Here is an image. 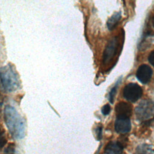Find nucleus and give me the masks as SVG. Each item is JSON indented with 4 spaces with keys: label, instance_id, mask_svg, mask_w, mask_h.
<instances>
[{
    "label": "nucleus",
    "instance_id": "obj_1",
    "mask_svg": "<svg viewBox=\"0 0 154 154\" xmlns=\"http://www.w3.org/2000/svg\"><path fill=\"white\" fill-rule=\"evenodd\" d=\"M4 118L11 135L17 139L22 138L25 135V123L16 109L12 106L6 105L4 108Z\"/></svg>",
    "mask_w": 154,
    "mask_h": 154
},
{
    "label": "nucleus",
    "instance_id": "obj_7",
    "mask_svg": "<svg viewBox=\"0 0 154 154\" xmlns=\"http://www.w3.org/2000/svg\"><path fill=\"white\" fill-rule=\"evenodd\" d=\"M115 131L119 134H126L129 132L131 129L130 118L116 117L114 124Z\"/></svg>",
    "mask_w": 154,
    "mask_h": 154
},
{
    "label": "nucleus",
    "instance_id": "obj_5",
    "mask_svg": "<svg viewBox=\"0 0 154 154\" xmlns=\"http://www.w3.org/2000/svg\"><path fill=\"white\" fill-rule=\"evenodd\" d=\"M118 38L117 37L112 38L107 43L103 54V63L106 64L111 61L116 54L118 47Z\"/></svg>",
    "mask_w": 154,
    "mask_h": 154
},
{
    "label": "nucleus",
    "instance_id": "obj_2",
    "mask_svg": "<svg viewBox=\"0 0 154 154\" xmlns=\"http://www.w3.org/2000/svg\"><path fill=\"white\" fill-rule=\"evenodd\" d=\"M136 119L143 125H149L154 121V101L145 99L141 101L135 108Z\"/></svg>",
    "mask_w": 154,
    "mask_h": 154
},
{
    "label": "nucleus",
    "instance_id": "obj_4",
    "mask_svg": "<svg viewBox=\"0 0 154 154\" xmlns=\"http://www.w3.org/2000/svg\"><path fill=\"white\" fill-rule=\"evenodd\" d=\"M143 94V90L141 87L136 83H129L123 88V97L128 101L135 102Z\"/></svg>",
    "mask_w": 154,
    "mask_h": 154
},
{
    "label": "nucleus",
    "instance_id": "obj_10",
    "mask_svg": "<svg viewBox=\"0 0 154 154\" xmlns=\"http://www.w3.org/2000/svg\"><path fill=\"white\" fill-rule=\"evenodd\" d=\"M121 19V13L120 12H116L112 16L108 19L106 22V26L109 30H113L116 26L118 25L120 20Z\"/></svg>",
    "mask_w": 154,
    "mask_h": 154
},
{
    "label": "nucleus",
    "instance_id": "obj_8",
    "mask_svg": "<svg viewBox=\"0 0 154 154\" xmlns=\"http://www.w3.org/2000/svg\"><path fill=\"white\" fill-rule=\"evenodd\" d=\"M115 111L116 117L130 118L132 112V107L129 103L120 102L116 105L115 107Z\"/></svg>",
    "mask_w": 154,
    "mask_h": 154
},
{
    "label": "nucleus",
    "instance_id": "obj_18",
    "mask_svg": "<svg viewBox=\"0 0 154 154\" xmlns=\"http://www.w3.org/2000/svg\"><path fill=\"white\" fill-rule=\"evenodd\" d=\"M152 25H153V26L154 27V15L153 16V17H152Z\"/></svg>",
    "mask_w": 154,
    "mask_h": 154
},
{
    "label": "nucleus",
    "instance_id": "obj_9",
    "mask_svg": "<svg viewBox=\"0 0 154 154\" xmlns=\"http://www.w3.org/2000/svg\"><path fill=\"white\" fill-rule=\"evenodd\" d=\"M125 147L119 141L109 142L105 147L104 154H122Z\"/></svg>",
    "mask_w": 154,
    "mask_h": 154
},
{
    "label": "nucleus",
    "instance_id": "obj_15",
    "mask_svg": "<svg viewBox=\"0 0 154 154\" xmlns=\"http://www.w3.org/2000/svg\"><path fill=\"white\" fill-rule=\"evenodd\" d=\"M102 128L100 126H99L96 129V134L97 135V138L98 140H100L102 138Z\"/></svg>",
    "mask_w": 154,
    "mask_h": 154
},
{
    "label": "nucleus",
    "instance_id": "obj_11",
    "mask_svg": "<svg viewBox=\"0 0 154 154\" xmlns=\"http://www.w3.org/2000/svg\"><path fill=\"white\" fill-rule=\"evenodd\" d=\"M134 154H154L152 146L147 144H141L137 146Z\"/></svg>",
    "mask_w": 154,
    "mask_h": 154
},
{
    "label": "nucleus",
    "instance_id": "obj_16",
    "mask_svg": "<svg viewBox=\"0 0 154 154\" xmlns=\"http://www.w3.org/2000/svg\"><path fill=\"white\" fill-rule=\"evenodd\" d=\"M148 60L150 64H152L154 67V50L150 52L149 55Z\"/></svg>",
    "mask_w": 154,
    "mask_h": 154
},
{
    "label": "nucleus",
    "instance_id": "obj_3",
    "mask_svg": "<svg viewBox=\"0 0 154 154\" xmlns=\"http://www.w3.org/2000/svg\"><path fill=\"white\" fill-rule=\"evenodd\" d=\"M1 83L2 88L7 92H12L19 87L17 75L10 65L1 69Z\"/></svg>",
    "mask_w": 154,
    "mask_h": 154
},
{
    "label": "nucleus",
    "instance_id": "obj_14",
    "mask_svg": "<svg viewBox=\"0 0 154 154\" xmlns=\"http://www.w3.org/2000/svg\"><path fill=\"white\" fill-rule=\"evenodd\" d=\"M111 111V107L109 106V104H106L102 108V113L104 115V116H106L108 115Z\"/></svg>",
    "mask_w": 154,
    "mask_h": 154
},
{
    "label": "nucleus",
    "instance_id": "obj_17",
    "mask_svg": "<svg viewBox=\"0 0 154 154\" xmlns=\"http://www.w3.org/2000/svg\"><path fill=\"white\" fill-rule=\"evenodd\" d=\"M5 143H6V140L5 138V137L4 136L3 132H1V147H2L4 146Z\"/></svg>",
    "mask_w": 154,
    "mask_h": 154
},
{
    "label": "nucleus",
    "instance_id": "obj_12",
    "mask_svg": "<svg viewBox=\"0 0 154 154\" xmlns=\"http://www.w3.org/2000/svg\"><path fill=\"white\" fill-rule=\"evenodd\" d=\"M121 81V78H120L115 84L114 86L111 89L109 93V100L111 103H113L114 100V97L116 94V91H117V89L118 87V85L120 83V82Z\"/></svg>",
    "mask_w": 154,
    "mask_h": 154
},
{
    "label": "nucleus",
    "instance_id": "obj_6",
    "mask_svg": "<svg viewBox=\"0 0 154 154\" xmlns=\"http://www.w3.org/2000/svg\"><path fill=\"white\" fill-rule=\"evenodd\" d=\"M152 74L153 71L150 66L147 64H142L137 70L136 77L140 82L145 84L150 81Z\"/></svg>",
    "mask_w": 154,
    "mask_h": 154
},
{
    "label": "nucleus",
    "instance_id": "obj_13",
    "mask_svg": "<svg viewBox=\"0 0 154 154\" xmlns=\"http://www.w3.org/2000/svg\"><path fill=\"white\" fill-rule=\"evenodd\" d=\"M5 154H14V146L13 144H10L4 150Z\"/></svg>",
    "mask_w": 154,
    "mask_h": 154
}]
</instances>
